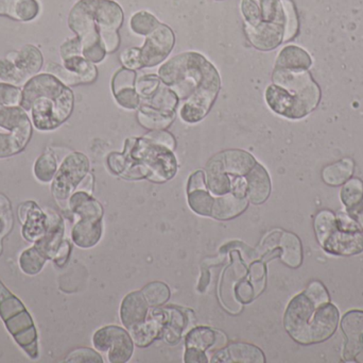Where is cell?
Masks as SVG:
<instances>
[{
	"mask_svg": "<svg viewBox=\"0 0 363 363\" xmlns=\"http://www.w3.org/2000/svg\"><path fill=\"white\" fill-rule=\"evenodd\" d=\"M245 31L247 40L256 49L269 51L277 48L283 42L285 27L279 23L262 21L256 26L245 23Z\"/></svg>",
	"mask_w": 363,
	"mask_h": 363,
	"instance_id": "e0dca14e",
	"label": "cell"
},
{
	"mask_svg": "<svg viewBox=\"0 0 363 363\" xmlns=\"http://www.w3.org/2000/svg\"><path fill=\"white\" fill-rule=\"evenodd\" d=\"M341 200L347 210H352L363 202V183L360 179L347 180L341 190Z\"/></svg>",
	"mask_w": 363,
	"mask_h": 363,
	"instance_id": "8d00e7d4",
	"label": "cell"
},
{
	"mask_svg": "<svg viewBox=\"0 0 363 363\" xmlns=\"http://www.w3.org/2000/svg\"><path fill=\"white\" fill-rule=\"evenodd\" d=\"M33 124L21 106L0 104V159L21 153L29 144Z\"/></svg>",
	"mask_w": 363,
	"mask_h": 363,
	"instance_id": "9c48e42d",
	"label": "cell"
},
{
	"mask_svg": "<svg viewBox=\"0 0 363 363\" xmlns=\"http://www.w3.org/2000/svg\"><path fill=\"white\" fill-rule=\"evenodd\" d=\"M70 251H72V246H70L69 241L64 240L61 249L57 251L53 261L55 262L57 266H63L67 262L69 258Z\"/></svg>",
	"mask_w": 363,
	"mask_h": 363,
	"instance_id": "9f6ffc18",
	"label": "cell"
},
{
	"mask_svg": "<svg viewBox=\"0 0 363 363\" xmlns=\"http://www.w3.org/2000/svg\"><path fill=\"white\" fill-rule=\"evenodd\" d=\"M57 172V161L52 153H46L40 155L34 163L33 173L35 178L40 183H51Z\"/></svg>",
	"mask_w": 363,
	"mask_h": 363,
	"instance_id": "d590c367",
	"label": "cell"
},
{
	"mask_svg": "<svg viewBox=\"0 0 363 363\" xmlns=\"http://www.w3.org/2000/svg\"><path fill=\"white\" fill-rule=\"evenodd\" d=\"M159 77L178 96L181 119L196 124L205 119L221 89V78L216 66L196 51L172 58L159 70Z\"/></svg>",
	"mask_w": 363,
	"mask_h": 363,
	"instance_id": "6da1fadb",
	"label": "cell"
},
{
	"mask_svg": "<svg viewBox=\"0 0 363 363\" xmlns=\"http://www.w3.org/2000/svg\"><path fill=\"white\" fill-rule=\"evenodd\" d=\"M315 230L320 245L335 256H355L363 251V232L349 213L335 215L321 211L315 217Z\"/></svg>",
	"mask_w": 363,
	"mask_h": 363,
	"instance_id": "5b68a950",
	"label": "cell"
},
{
	"mask_svg": "<svg viewBox=\"0 0 363 363\" xmlns=\"http://www.w3.org/2000/svg\"><path fill=\"white\" fill-rule=\"evenodd\" d=\"M160 21L148 11H138L130 21V27L138 36H148L155 28L159 27Z\"/></svg>",
	"mask_w": 363,
	"mask_h": 363,
	"instance_id": "74e56055",
	"label": "cell"
},
{
	"mask_svg": "<svg viewBox=\"0 0 363 363\" xmlns=\"http://www.w3.org/2000/svg\"><path fill=\"white\" fill-rule=\"evenodd\" d=\"M93 345L97 351L108 353V362L112 363L128 362L133 355V339L119 326L100 328L93 336Z\"/></svg>",
	"mask_w": 363,
	"mask_h": 363,
	"instance_id": "8fae6325",
	"label": "cell"
},
{
	"mask_svg": "<svg viewBox=\"0 0 363 363\" xmlns=\"http://www.w3.org/2000/svg\"><path fill=\"white\" fill-rule=\"evenodd\" d=\"M179 104H180V99L177 94L163 82L150 98L142 100L140 102V104H146L157 110L167 111V112H176Z\"/></svg>",
	"mask_w": 363,
	"mask_h": 363,
	"instance_id": "d6a6232c",
	"label": "cell"
},
{
	"mask_svg": "<svg viewBox=\"0 0 363 363\" xmlns=\"http://www.w3.org/2000/svg\"><path fill=\"white\" fill-rule=\"evenodd\" d=\"M13 2L14 0H0V15L10 17Z\"/></svg>",
	"mask_w": 363,
	"mask_h": 363,
	"instance_id": "91938a15",
	"label": "cell"
},
{
	"mask_svg": "<svg viewBox=\"0 0 363 363\" xmlns=\"http://www.w3.org/2000/svg\"><path fill=\"white\" fill-rule=\"evenodd\" d=\"M40 10L38 0H14L10 17L19 21H31L38 17Z\"/></svg>",
	"mask_w": 363,
	"mask_h": 363,
	"instance_id": "ab89813d",
	"label": "cell"
},
{
	"mask_svg": "<svg viewBox=\"0 0 363 363\" xmlns=\"http://www.w3.org/2000/svg\"><path fill=\"white\" fill-rule=\"evenodd\" d=\"M21 107L31 114L35 129L52 131L72 115L74 92L53 75L40 72L23 85Z\"/></svg>",
	"mask_w": 363,
	"mask_h": 363,
	"instance_id": "3957f363",
	"label": "cell"
},
{
	"mask_svg": "<svg viewBox=\"0 0 363 363\" xmlns=\"http://www.w3.org/2000/svg\"><path fill=\"white\" fill-rule=\"evenodd\" d=\"M0 318L15 342L31 359L38 358V332L21 300L0 281Z\"/></svg>",
	"mask_w": 363,
	"mask_h": 363,
	"instance_id": "52a82bcc",
	"label": "cell"
},
{
	"mask_svg": "<svg viewBox=\"0 0 363 363\" xmlns=\"http://www.w3.org/2000/svg\"><path fill=\"white\" fill-rule=\"evenodd\" d=\"M339 319L338 308L330 303L323 283L313 281L304 292L292 298L286 309L284 326L296 342L317 345L336 332Z\"/></svg>",
	"mask_w": 363,
	"mask_h": 363,
	"instance_id": "7a4b0ae2",
	"label": "cell"
},
{
	"mask_svg": "<svg viewBox=\"0 0 363 363\" xmlns=\"http://www.w3.org/2000/svg\"><path fill=\"white\" fill-rule=\"evenodd\" d=\"M347 212L351 215L352 219L356 222L358 227H359L363 232V202H362L359 206L356 207V208L347 211Z\"/></svg>",
	"mask_w": 363,
	"mask_h": 363,
	"instance_id": "6f0895ef",
	"label": "cell"
},
{
	"mask_svg": "<svg viewBox=\"0 0 363 363\" xmlns=\"http://www.w3.org/2000/svg\"><path fill=\"white\" fill-rule=\"evenodd\" d=\"M211 362L215 363H264L266 357L259 347L247 343H233L225 349L217 352L211 358Z\"/></svg>",
	"mask_w": 363,
	"mask_h": 363,
	"instance_id": "d4e9b609",
	"label": "cell"
},
{
	"mask_svg": "<svg viewBox=\"0 0 363 363\" xmlns=\"http://www.w3.org/2000/svg\"><path fill=\"white\" fill-rule=\"evenodd\" d=\"M102 217L99 215H80L72 227V242L81 249L95 246L102 236Z\"/></svg>",
	"mask_w": 363,
	"mask_h": 363,
	"instance_id": "44dd1931",
	"label": "cell"
},
{
	"mask_svg": "<svg viewBox=\"0 0 363 363\" xmlns=\"http://www.w3.org/2000/svg\"><path fill=\"white\" fill-rule=\"evenodd\" d=\"M142 293L151 308L163 306L170 298L169 288L161 281L149 283L142 290Z\"/></svg>",
	"mask_w": 363,
	"mask_h": 363,
	"instance_id": "f35d334b",
	"label": "cell"
},
{
	"mask_svg": "<svg viewBox=\"0 0 363 363\" xmlns=\"http://www.w3.org/2000/svg\"><path fill=\"white\" fill-rule=\"evenodd\" d=\"M93 188H94V176L91 174H87L86 177L83 179L82 183L79 185L77 191H84L86 193L91 194L93 193Z\"/></svg>",
	"mask_w": 363,
	"mask_h": 363,
	"instance_id": "680465c9",
	"label": "cell"
},
{
	"mask_svg": "<svg viewBox=\"0 0 363 363\" xmlns=\"http://www.w3.org/2000/svg\"><path fill=\"white\" fill-rule=\"evenodd\" d=\"M354 173V162L351 159H343L336 163L326 166L322 172L323 180L333 187H338L347 183Z\"/></svg>",
	"mask_w": 363,
	"mask_h": 363,
	"instance_id": "836d02e7",
	"label": "cell"
},
{
	"mask_svg": "<svg viewBox=\"0 0 363 363\" xmlns=\"http://www.w3.org/2000/svg\"><path fill=\"white\" fill-rule=\"evenodd\" d=\"M65 362L104 363V359L94 350L78 349L66 357Z\"/></svg>",
	"mask_w": 363,
	"mask_h": 363,
	"instance_id": "681fc988",
	"label": "cell"
},
{
	"mask_svg": "<svg viewBox=\"0 0 363 363\" xmlns=\"http://www.w3.org/2000/svg\"><path fill=\"white\" fill-rule=\"evenodd\" d=\"M23 87L10 83L0 82V104L1 106H21Z\"/></svg>",
	"mask_w": 363,
	"mask_h": 363,
	"instance_id": "f6af8a7d",
	"label": "cell"
},
{
	"mask_svg": "<svg viewBox=\"0 0 363 363\" xmlns=\"http://www.w3.org/2000/svg\"><path fill=\"white\" fill-rule=\"evenodd\" d=\"M217 342V332L211 328L199 326L188 332L185 339L186 363H207L206 351Z\"/></svg>",
	"mask_w": 363,
	"mask_h": 363,
	"instance_id": "5bb4252c",
	"label": "cell"
},
{
	"mask_svg": "<svg viewBox=\"0 0 363 363\" xmlns=\"http://www.w3.org/2000/svg\"><path fill=\"white\" fill-rule=\"evenodd\" d=\"M108 168L114 174L123 176L128 168L127 158L123 153H111L106 159Z\"/></svg>",
	"mask_w": 363,
	"mask_h": 363,
	"instance_id": "f5cc1de1",
	"label": "cell"
},
{
	"mask_svg": "<svg viewBox=\"0 0 363 363\" xmlns=\"http://www.w3.org/2000/svg\"><path fill=\"white\" fill-rule=\"evenodd\" d=\"M18 219L23 224L21 234L29 242L35 243L46 234L48 215L36 202L29 200L18 207Z\"/></svg>",
	"mask_w": 363,
	"mask_h": 363,
	"instance_id": "4fadbf2b",
	"label": "cell"
},
{
	"mask_svg": "<svg viewBox=\"0 0 363 363\" xmlns=\"http://www.w3.org/2000/svg\"><path fill=\"white\" fill-rule=\"evenodd\" d=\"M145 136L150 139V140L155 141V142L159 143V144L168 147V148L172 149V151L176 149V139H174V136H172L170 132L166 131V130H153V131L145 134Z\"/></svg>",
	"mask_w": 363,
	"mask_h": 363,
	"instance_id": "db71d44e",
	"label": "cell"
},
{
	"mask_svg": "<svg viewBox=\"0 0 363 363\" xmlns=\"http://www.w3.org/2000/svg\"><path fill=\"white\" fill-rule=\"evenodd\" d=\"M89 173V160L84 153L74 151L66 156L55 178L51 181V194L59 202H66L77 191Z\"/></svg>",
	"mask_w": 363,
	"mask_h": 363,
	"instance_id": "30bf717a",
	"label": "cell"
},
{
	"mask_svg": "<svg viewBox=\"0 0 363 363\" xmlns=\"http://www.w3.org/2000/svg\"><path fill=\"white\" fill-rule=\"evenodd\" d=\"M47 257L36 246L30 247L21 253L19 257V268L25 274L38 275L44 268Z\"/></svg>",
	"mask_w": 363,
	"mask_h": 363,
	"instance_id": "e575fe53",
	"label": "cell"
},
{
	"mask_svg": "<svg viewBox=\"0 0 363 363\" xmlns=\"http://www.w3.org/2000/svg\"><path fill=\"white\" fill-rule=\"evenodd\" d=\"M240 8L245 23L256 26L262 21L259 0H241Z\"/></svg>",
	"mask_w": 363,
	"mask_h": 363,
	"instance_id": "7dc6e473",
	"label": "cell"
},
{
	"mask_svg": "<svg viewBox=\"0 0 363 363\" xmlns=\"http://www.w3.org/2000/svg\"><path fill=\"white\" fill-rule=\"evenodd\" d=\"M63 66L80 79L81 85L93 83L97 79L98 70L95 64L83 55H74L64 60Z\"/></svg>",
	"mask_w": 363,
	"mask_h": 363,
	"instance_id": "1f68e13d",
	"label": "cell"
},
{
	"mask_svg": "<svg viewBox=\"0 0 363 363\" xmlns=\"http://www.w3.org/2000/svg\"><path fill=\"white\" fill-rule=\"evenodd\" d=\"M45 70H46L45 72H48V74L57 77L60 81H62L64 85H68V87L81 85L80 79L76 75L70 72L69 70H66L61 64L55 63V62H48Z\"/></svg>",
	"mask_w": 363,
	"mask_h": 363,
	"instance_id": "bcb514c9",
	"label": "cell"
},
{
	"mask_svg": "<svg viewBox=\"0 0 363 363\" xmlns=\"http://www.w3.org/2000/svg\"><path fill=\"white\" fill-rule=\"evenodd\" d=\"M162 80L157 75H144L136 79L135 87L140 99L146 100L150 98L161 87Z\"/></svg>",
	"mask_w": 363,
	"mask_h": 363,
	"instance_id": "7bdbcfd3",
	"label": "cell"
},
{
	"mask_svg": "<svg viewBox=\"0 0 363 363\" xmlns=\"http://www.w3.org/2000/svg\"><path fill=\"white\" fill-rule=\"evenodd\" d=\"M341 330L345 336L343 358L355 360L363 350V311L351 310L343 315Z\"/></svg>",
	"mask_w": 363,
	"mask_h": 363,
	"instance_id": "2e32d148",
	"label": "cell"
},
{
	"mask_svg": "<svg viewBox=\"0 0 363 363\" xmlns=\"http://www.w3.org/2000/svg\"><path fill=\"white\" fill-rule=\"evenodd\" d=\"M262 21L279 23L285 27V12L281 0H260Z\"/></svg>",
	"mask_w": 363,
	"mask_h": 363,
	"instance_id": "60d3db41",
	"label": "cell"
},
{
	"mask_svg": "<svg viewBox=\"0 0 363 363\" xmlns=\"http://www.w3.org/2000/svg\"><path fill=\"white\" fill-rule=\"evenodd\" d=\"M187 200L190 208L196 215L211 217L215 197L207 189L203 170H196L190 175L187 183Z\"/></svg>",
	"mask_w": 363,
	"mask_h": 363,
	"instance_id": "ac0fdd59",
	"label": "cell"
},
{
	"mask_svg": "<svg viewBox=\"0 0 363 363\" xmlns=\"http://www.w3.org/2000/svg\"><path fill=\"white\" fill-rule=\"evenodd\" d=\"M13 226L12 207L10 200L0 194V239L10 232Z\"/></svg>",
	"mask_w": 363,
	"mask_h": 363,
	"instance_id": "c3c4849f",
	"label": "cell"
},
{
	"mask_svg": "<svg viewBox=\"0 0 363 363\" xmlns=\"http://www.w3.org/2000/svg\"><path fill=\"white\" fill-rule=\"evenodd\" d=\"M136 70L121 68L115 72L112 80V92L117 104L128 110L140 108V99L136 91Z\"/></svg>",
	"mask_w": 363,
	"mask_h": 363,
	"instance_id": "9a60e30c",
	"label": "cell"
},
{
	"mask_svg": "<svg viewBox=\"0 0 363 363\" xmlns=\"http://www.w3.org/2000/svg\"><path fill=\"white\" fill-rule=\"evenodd\" d=\"M272 81L264 92V98L273 112L286 119H301L317 108L321 92L307 70L275 68Z\"/></svg>",
	"mask_w": 363,
	"mask_h": 363,
	"instance_id": "277c9868",
	"label": "cell"
},
{
	"mask_svg": "<svg viewBox=\"0 0 363 363\" xmlns=\"http://www.w3.org/2000/svg\"><path fill=\"white\" fill-rule=\"evenodd\" d=\"M123 153L127 158L128 168L134 164L143 166L147 172V179L152 183L169 181L178 172L174 151L145 136L127 139Z\"/></svg>",
	"mask_w": 363,
	"mask_h": 363,
	"instance_id": "8992f818",
	"label": "cell"
},
{
	"mask_svg": "<svg viewBox=\"0 0 363 363\" xmlns=\"http://www.w3.org/2000/svg\"><path fill=\"white\" fill-rule=\"evenodd\" d=\"M176 43V36L169 26L160 23L150 34L140 48L143 66L153 67L165 61L170 55Z\"/></svg>",
	"mask_w": 363,
	"mask_h": 363,
	"instance_id": "7c38bea8",
	"label": "cell"
},
{
	"mask_svg": "<svg viewBox=\"0 0 363 363\" xmlns=\"http://www.w3.org/2000/svg\"><path fill=\"white\" fill-rule=\"evenodd\" d=\"M96 25L100 30L118 31L123 23V11L117 2L113 0H96L94 8Z\"/></svg>",
	"mask_w": 363,
	"mask_h": 363,
	"instance_id": "83f0119b",
	"label": "cell"
},
{
	"mask_svg": "<svg viewBox=\"0 0 363 363\" xmlns=\"http://www.w3.org/2000/svg\"><path fill=\"white\" fill-rule=\"evenodd\" d=\"M150 306L142 291L132 292L123 298L121 307V319L128 330L140 325L148 318Z\"/></svg>",
	"mask_w": 363,
	"mask_h": 363,
	"instance_id": "603a6c76",
	"label": "cell"
},
{
	"mask_svg": "<svg viewBox=\"0 0 363 363\" xmlns=\"http://www.w3.org/2000/svg\"><path fill=\"white\" fill-rule=\"evenodd\" d=\"M268 246L279 251V257L286 266L298 268L303 261L302 243L291 232H274L267 238Z\"/></svg>",
	"mask_w": 363,
	"mask_h": 363,
	"instance_id": "d6986e66",
	"label": "cell"
},
{
	"mask_svg": "<svg viewBox=\"0 0 363 363\" xmlns=\"http://www.w3.org/2000/svg\"><path fill=\"white\" fill-rule=\"evenodd\" d=\"M176 117V112L157 110L146 104H140L138 111V123L151 131L167 129L172 125Z\"/></svg>",
	"mask_w": 363,
	"mask_h": 363,
	"instance_id": "4dcf8cb0",
	"label": "cell"
},
{
	"mask_svg": "<svg viewBox=\"0 0 363 363\" xmlns=\"http://www.w3.org/2000/svg\"><path fill=\"white\" fill-rule=\"evenodd\" d=\"M313 64L311 55L301 47L289 45L279 51L275 61V68L279 70L302 72L307 70Z\"/></svg>",
	"mask_w": 363,
	"mask_h": 363,
	"instance_id": "f1b7e54d",
	"label": "cell"
},
{
	"mask_svg": "<svg viewBox=\"0 0 363 363\" xmlns=\"http://www.w3.org/2000/svg\"><path fill=\"white\" fill-rule=\"evenodd\" d=\"M211 161L230 176H245L257 163L251 153L241 149L222 151L213 156Z\"/></svg>",
	"mask_w": 363,
	"mask_h": 363,
	"instance_id": "ffe728a7",
	"label": "cell"
},
{
	"mask_svg": "<svg viewBox=\"0 0 363 363\" xmlns=\"http://www.w3.org/2000/svg\"><path fill=\"white\" fill-rule=\"evenodd\" d=\"M6 58L16 65L28 80L40 74L44 65L42 51L32 44L23 45L18 50L8 53Z\"/></svg>",
	"mask_w": 363,
	"mask_h": 363,
	"instance_id": "484cf974",
	"label": "cell"
},
{
	"mask_svg": "<svg viewBox=\"0 0 363 363\" xmlns=\"http://www.w3.org/2000/svg\"><path fill=\"white\" fill-rule=\"evenodd\" d=\"M165 313V321L162 330L161 339L168 345H174L180 342L182 335L187 325V315L184 311L177 307L163 308Z\"/></svg>",
	"mask_w": 363,
	"mask_h": 363,
	"instance_id": "f546056e",
	"label": "cell"
},
{
	"mask_svg": "<svg viewBox=\"0 0 363 363\" xmlns=\"http://www.w3.org/2000/svg\"><path fill=\"white\" fill-rule=\"evenodd\" d=\"M245 178L249 202L253 205L264 204L271 194V179L266 168L257 162Z\"/></svg>",
	"mask_w": 363,
	"mask_h": 363,
	"instance_id": "4316f807",
	"label": "cell"
},
{
	"mask_svg": "<svg viewBox=\"0 0 363 363\" xmlns=\"http://www.w3.org/2000/svg\"><path fill=\"white\" fill-rule=\"evenodd\" d=\"M96 0H79L68 16V26L82 44V55L93 63H100L106 55V49L96 25L94 8Z\"/></svg>",
	"mask_w": 363,
	"mask_h": 363,
	"instance_id": "ba28073f",
	"label": "cell"
},
{
	"mask_svg": "<svg viewBox=\"0 0 363 363\" xmlns=\"http://www.w3.org/2000/svg\"><path fill=\"white\" fill-rule=\"evenodd\" d=\"M100 38L106 47V53H115L121 46V36L115 30H100Z\"/></svg>",
	"mask_w": 363,
	"mask_h": 363,
	"instance_id": "11a10c76",
	"label": "cell"
},
{
	"mask_svg": "<svg viewBox=\"0 0 363 363\" xmlns=\"http://www.w3.org/2000/svg\"><path fill=\"white\" fill-rule=\"evenodd\" d=\"M0 80L10 83V85H17V87H23L27 82L28 79L23 76V72L11 60L4 58V59H0Z\"/></svg>",
	"mask_w": 363,
	"mask_h": 363,
	"instance_id": "b9f144b4",
	"label": "cell"
},
{
	"mask_svg": "<svg viewBox=\"0 0 363 363\" xmlns=\"http://www.w3.org/2000/svg\"><path fill=\"white\" fill-rule=\"evenodd\" d=\"M121 61L128 70H138L144 67L140 57V48L138 47H130L123 50L121 55Z\"/></svg>",
	"mask_w": 363,
	"mask_h": 363,
	"instance_id": "f907efd6",
	"label": "cell"
},
{
	"mask_svg": "<svg viewBox=\"0 0 363 363\" xmlns=\"http://www.w3.org/2000/svg\"><path fill=\"white\" fill-rule=\"evenodd\" d=\"M60 55L63 61L74 55H82V44L80 38L76 36L74 38L66 40L60 47Z\"/></svg>",
	"mask_w": 363,
	"mask_h": 363,
	"instance_id": "816d5d0a",
	"label": "cell"
},
{
	"mask_svg": "<svg viewBox=\"0 0 363 363\" xmlns=\"http://www.w3.org/2000/svg\"><path fill=\"white\" fill-rule=\"evenodd\" d=\"M164 321L165 313L163 308L155 307L151 309L146 321L130 330L133 342L138 347H147L157 339H161Z\"/></svg>",
	"mask_w": 363,
	"mask_h": 363,
	"instance_id": "7402d4cb",
	"label": "cell"
},
{
	"mask_svg": "<svg viewBox=\"0 0 363 363\" xmlns=\"http://www.w3.org/2000/svg\"><path fill=\"white\" fill-rule=\"evenodd\" d=\"M281 4L285 12V31H284L283 42H287L294 38L298 32V15L291 0H281Z\"/></svg>",
	"mask_w": 363,
	"mask_h": 363,
	"instance_id": "ee69618b",
	"label": "cell"
},
{
	"mask_svg": "<svg viewBox=\"0 0 363 363\" xmlns=\"http://www.w3.org/2000/svg\"><path fill=\"white\" fill-rule=\"evenodd\" d=\"M47 215H48V227H47L46 234L42 239L34 243V246L38 247L46 256L47 259L53 260L63 244L65 226H64L63 219L55 211L47 212Z\"/></svg>",
	"mask_w": 363,
	"mask_h": 363,
	"instance_id": "cb8c5ba5",
	"label": "cell"
}]
</instances>
